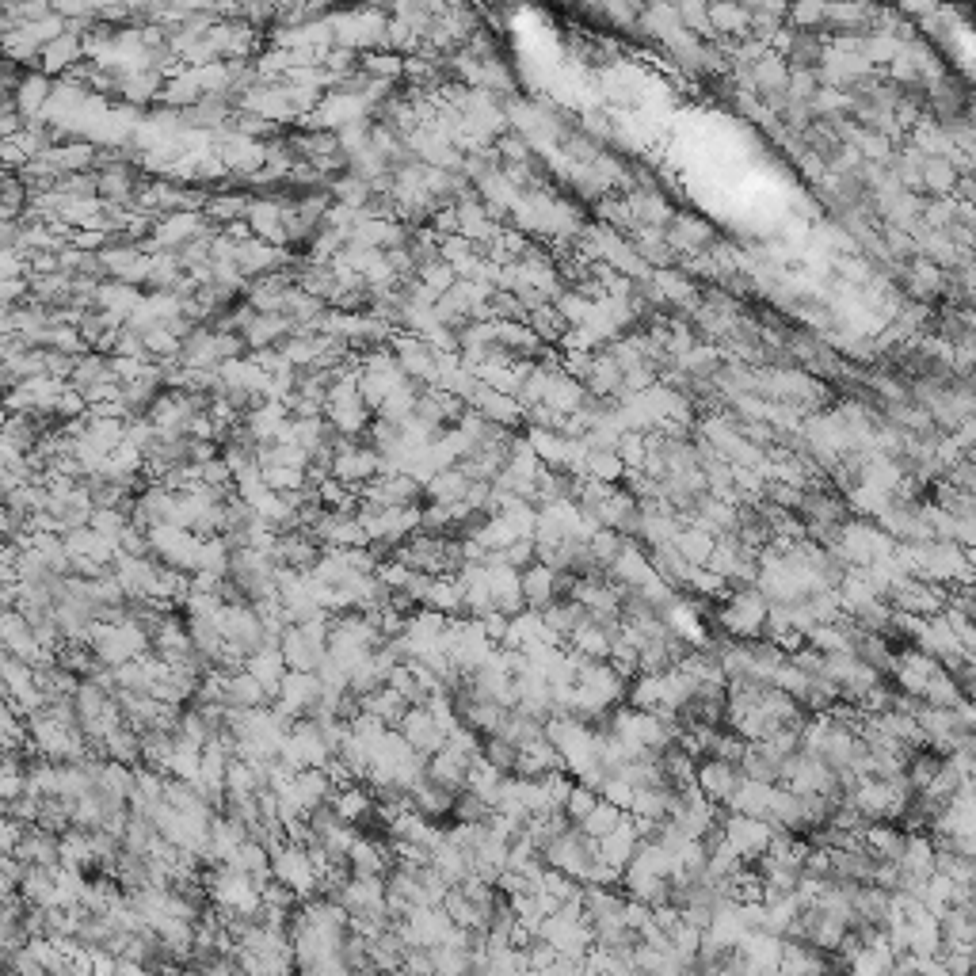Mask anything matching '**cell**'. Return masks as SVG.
<instances>
[{"label":"cell","mask_w":976,"mask_h":976,"mask_svg":"<svg viewBox=\"0 0 976 976\" xmlns=\"http://www.w3.org/2000/svg\"><path fill=\"white\" fill-rule=\"evenodd\" d=\"M580 976H603V973H595V969H588V965H584V973H580Z\"/></svg>","instance_id":"obj_62"},{"label":"cell","mask_w":976,"mask_h":976,"mask_svg":"<svg viewBox=\"0 0 976 976\" xmlns=\"http://www.w3.org/2000/svg\"><path fill=\"white\" fill-rule=\"evenodd\" d=\"M584 973V961H569V957H557L553 965H546L542 973H534V976H580Z\"/></svg>","instance_id":"obj_60"},{"label":"cell","mask_w":976,"mask_h":976,"mask_svg":"<svg viewBox=\"0 0 976 976\" xmlns=\"http://www.w3.org/2000/svg\"><path fill=\"white\" fill-rule=\"evenodd\" d=\"M649 553V569L656 580H664L671 591H679L683 584H687V572H691V565L675 553L671 546H656V549H645Z\"/></svg>","instance_id":"obj_35"},{"label":"cell","mask_w":976,"mask_h":976,"mask_svg":"<svg viewBox=\"0 0 976 976\" xmlns=\"http://www.w3.org/2000/svg\"><path fill=\"white\" fill-rule=\"evenodd\" d=\"M416 279H420V283H424L427 290H431V294H439V298L447 294L450 286L458 283V275H454V267L443 264V260H435V264L420 267V271H416Z\"/></svg>","instance_id":"obj_54"},{"label":"cell","mask_w":976,"mask_h":976,"mask_svg":"<svg viewBox=\"0 0 976 976\" xmlns=\"http://www.w3.org/2000/svg\"><path fill=\"white\" fill-rule=\"evenodd\" d=\"M778 767H782V759L767 744H748V752L740 759V774L748 782H763V786H778Z\"/></svg>","instance_id":"obj_34"},{"label":"cell","mask_w":976,"mask_h":976,"mask_svg":"<svg viewBox=\"0 0 976 976\" xmlns=\"http://www.w3.org/2000/svg\"><path fill=\"white\" fill-rule=\"evenodd\" d=\"M450 820H454V824H462V828H481V824H488V820H492V805H488V801H481L477 793L458 790V793H454V801H450Z\"/></svg>","instance_id":"obj_44"},{"label":"cell","mask_w":976,"mask_h":976,"mask_svg":"<svg viewBox=\"0 0 976 976\" xmlns=\"http://www.w3.org/2000/svg\"><path fill=\"white\" fill-rule=\"evenodd\" d=\"M424 607L435 610V614H443V618L462 614V580H458V576H431V588H427Z\"/></svg>","instance_id":"obj_36"},{"label":"cell","mask_w":976,"mask_h":976,"mask_svg":"<svg viewBox=\"0 0 976 976\" xmlns=\"http://www.w3.org/2000/svg\"><path fill=\"white\" fill-rule=\"evenodd\" d=\"M84 58V42H81V35L77 31H65L61 39H54V42H46L42 46V54H39V61H42V69L46 73H69V69H77V61Z\"/></svg>","instance_id":"obj_28"},{"label":"cell","mask_w":976,"mask_h":976,"mask_svg":"<svg viewBox=\"0 0 976 976\" xmlns=\"http://www.w3.org/2000/svg\"><path fill=\"white\" fill-rule=\"evenodd\" d=\"M363 713L378 717L386 729H397V725H401V717L408 713V702L393 691V687H382V691H374V694H366V698H363Z\"/></svg>","instance_id":"obj_38"},{"label":"cell","mask_w":976,"mask_h":976,"mask_svg":"<svg viewBox=\"0 0 976 976\" xmlns=\"http://www.w3.org/2000/svg\"><path fill=\"white\" fill-rule=\"evenodd\" d=\"M279 260H283V252H279L275 244H264V241H256V237H248L244 244H237V271H241V279L244 275L264 279V275L275 271Z\"/></svg>","instance_id":"obj_26"},{"label":"cell","mask_w":976,"mask_h":976,"mask_svg":"<svg viewBox=\"0 0 976 976\" xmlns=\"http://www.w3.org/2000/svg\"><path fill=\"white\" fill-rule=\"evenodd\" d=\"M450 801H454V790L439 786V782H431L427 774L408 786V809L420 813L424 820H431V824L443 820V816H450Z\"/></svg>","instance_id":"obj_16"},{"label":"cell","mask_w":976,"mask_h":976,"mask_svg":"<svg viewBox=\"0 0 976 976\" xmlns=\"http://www.w3.org/2000/svg\"><path fill=\"white\" fill-rule=\"evenodd\" d=\"M595 805H599V793L588 790V786H580V782H572V790H569V797H565V805H561V813L569 816L572 824H580Z\"/></svg>","instance_id":"obj_53"},{"label":"cell","mask_w":976,"mask_h":976,"mask_svg":"<svg viewBox=\"0 0 976 976\" xmlns=\"http://www.w3.org/2000/svg\"><path fill=\"white\" fill-rule=\"evenodd\" d=\"M713 542L717 538H710L706 530H698V527H683L679 534H675V542H671V549L691 565V569H706V561H710V553H713Z\"/></svg>","instance_id":"obj_37"},{"label":"cell","mask_w":976,"mask_h":976,"mask_svg":"<svg viewBox=\"0 0 976 976\" xmlns=\"http://www.w3.org/2000/svg\"><path fill=\"white\" fill-rule=\"evenodd\" d=\"M942 763H946V755L931 752V748H915L908 759H904V782H908V790L912 793H923L931 782H935V774L942 771Z\"/></svg>","instance_id":"obj_33"},{"label":"cell","mask_w":976,"mask_h":976,"mask_svg":"<svg viewBox=\"0 0 976 976\" xmlns=\"http://www.w3.org/2000/svg\"><path fill=\"white\" fill-rule=\"evenodd\" d=\"M496 736H504L508 744H515V748L523 752L527 744L542 740V721H534V717H527V713H519V710H508V717H504V725H500Z\"/></svg>","instance_id":"obj_46"},{"label":"cell","mask_w":976,"mask_h":976,"mask_svg":"<svg viewBox=\"0 0 976 976\" xmlns=\"http://www.w3.org/2000/svg\"><path fill=\"white\" fill-rule=\"evenodd\" d=\"M279 652H283L286 671L321 668V660L328 656V614L305 622V626H286L283 637H279Z\"/></svg>","instance_id":"obj_1"},{"label":"cell","mask_w":976,"mask_h":976,"mask_svg":"<svg viewBox=\"0 0 976 976\" xmlns=\"http://www.w3.org/2000/svg\"><path fill=\"white\" fill-rule=\"evenodd\" d=\"M919 965H923V957L896 954V961L889 965V973H885V976H919Z\"/></svg>","instance_id":"obj_61"},{"label":"cell","mask_w":976,"mask_h":976,"mask_svg":"<svg viewBox=\"0 0 976 976\" xmlns=\"http://www.w3.org/2000/svg\"><path fill=\"white\" fill-rule=\"evenodd\" d=\"M904 839H908L904 828H896V824H889V820H881V824H866L862 847L874 854V858H881V862H900Z\"/></svg>","instance_id":"obj_25"},{"label":"cell","mask_w":976,"mask_h":976,"mask_svg":"<svg viewBox=\"0 0 976 976\" xmlns=\"http://www.w3.org/2000/svg\"><path fill=\"white\" fill-rule=\"evenodd\" d=\"M599 801H607V805H614L618 813H630L633 786H630V782H626V778H618V774H610L607 782L599 786Z\"/></svg>","instance_id":"obj_55"},{"label":"cell","mask_w":976,"mask_h":976,"mask_svg":"<svg viewBox=\"0 0 976 976\" xmlns=\"http://www.w3.org/2000/svg\"><path fill=\"white\" fill-rule=\"evenodd\" d=\"M527 328L546 344V340H561L565 336V321H561V313L553 309V305H538V309H530L527 313Z\"/></svg>","instance_id":"obj_50"},{"label":"cell","mask_w":976,"mask_h":976,"mask_svg":"<svg viewBox=\"0 0 976 976\" xmlns=\"http://www.w3.org/2000/svg\"><path fill=\"white\" fill-rule=\"evenodd\" d=\"M553 309L561 313V321H565L569 328L591 325V317H595V302L584 298L580 290H561V294L553 298Z\"/></svg>","instance_id":"obj_47"},{"label":"cell","mask_w":976,"mask_h":976,"mask_svg":"<svg viewBox=\"0 0 976 976\" xmlns=\"http://www.w3.org/2000/svg\"><path fill=\"white\" fill-rule=\"evenodd\" d=\"M397 931L405 938V946H427L431 950V946H443L454 935V923L447 919L443 908H412Z\"/></svg>","instance_id":"obj_7"},{"label":"cell","mask_w":976,"mask_h":976,"mask_svg":"<svg viewBox=\"0 0 976 976\" xmlns=\"http://www.w3.org/2000/svg\"><path fill=\"white\" fill-rule=\"evenodd\" d=\"M267 851H271V881L286 885L298 900H305L309 893H317L321 870L313 866V858H309V851H305L302 843L283 839V843H275V847H267Z\"/></svg>","instance_id":"obj_2"},{"label":"cell","mask_w":976,"mask_h":976,"mask_svg":"<svg viewBox=\"0 0 976 976\" xmlns=\"http://www.w3.org/2000/svg\"><path fill=\"white\" fill-rule=\"evenodd\" d=\"M706 16H710L713 31H725L732 39H748L752 35V20H748L744 4H710Z\"/></svg>","instance_id":"obj_40"},{"label":"cell","mask_w":976,"mask_h":976,"mask_svg":"<svg viewBox=\"0 0 976 976\" xmlns=\"http://www.w3.org/2000/svg\"><path fill=\"white\" fill-rule=\"evenodd\" d=\"M12 88H16V92H12L16 115H20V119H31V126H39L42 111H46V100H50V81H46V73H27V77H20Z\"/></svg>","instance_id":"obj_19"},{"label":"cell","mask_w":976,"mask_h":976,"mask_svg":"<svg viewBox=\"0 0 976 976\" xmlns=\"http://www.w3.org/2000/svg\"><path fill=\"white\" fill-rule=\"evenodd\" d=\"M401 973H405V976H431V950H427V946H405Z\"/></svg>","instance_id":"obj_58"},{"label":"cell","mask_w":976,"mask_h":976,"mask_svg":"<svg viewBox=\"0 0 976 976\" xmlns=\"http://www.w3.org/2000/svg\"><path fill=\"white\" fill-rule=\"evenodd\" d=\"M466 408L481 412L488 424H496V427L523 424V405H519L515 397H504V393H496V389H488V386L473 389V397L466 401Z\"/></svg>","instance_id":"obj_12"},{"label":"cell","mask_w":976,"mask_h":976,"mask_svg":"<svg viewBox=\"0 0 976 976\" xmlns=\"http://www.w3.org/2000/svg\"><path fill=\"white\" fill-rule=\"evenodd\" d=\"M290 336H294V325L286 321L283 313H267V317L252 313V321L241 328V340L244 347H252V355L267 351V347H283Z\"/></svg>","instance_id":"obj_13"},{"label":"cell","mask_w":976,"mask_h":976,"mask_svg":"<svg viewBox=\"0 0 976 976\" xmlns=\"http://www.w3.org/2000/svg\"><path fill=\"white\" fill-rule=\"evenodd\" d=\"M115 88L122 92V100L130 103H145L153 100L161 92V73L157 69H138V73H119L115 77Z\"/></svg>","instance_id":"obj_43"},{"label":"cell","mask_w":976,"mask_h":976,"mask_svg":"<svg viewBox=\"0 0 976 976\" xmlns=\"http://www.w3.org/2000/svg\"><path fill=\"white\" fill-rule=\"evenodd\" d=\"M397 736L416 755H424V759H431V755L447 744V732L439 729V721L431 717L427 706H408V713L401 717V725H397Z\"/></svg>","instance_id":"obj_6"},{"label":"cell","mask_w":976,"mask_h":976,"mask_svg":"<svg viewBox=\"0 0 976 976\" xmlns=\"http://www.w3.org/2000/svg\"><path fill=\"white\" fill-rule=\"evenodd\" d=\"M622 546H626V538H622V534H614V530H607V527L595 530V534H591V542H588L591 557H595L603 569H610V565H614V557L622 553Z\"/></svg>","instance_id":"obj_52"},{"label":"cell","mask_w":976,"mask_h":976,"mask_svg":"<svg viewBox=\"0 0 976 976\" xmlns=\"http://www.w3.org/2000/svg\"><path fill=\"white\" fill-rule=\"evenodd\" d=\"M244 671L264 687L271 698L279 694V683H283L286 675V664H283V652H279V645H264L260 652H252L248 660H244Z\"/></svg>","instance_id":"obj_23"},{"label":"cell","mask_w":976,"mask_h":976,"mask_svg":"<svg viewBox=\"0 0 976 976\" xmlns=\"http://www.w3.org/2000/svg\"><path fill=\"white\" fill-rule=\"evenodd\" d=\"M851 652H854V660H862L866 668H874L877 675H885V671L893 668L896 645L885 637V633H862V630H858V637L851 641Z\"/></svg>","instance_id":"obj_27"},{"label":"cell","mask_w":976,"mask_h":976,"mask_svg":"<svg viewBox=\"0 0 976 976\" xmlns=\"http://www.w3.org/2000/svg\"><path fill=\"white\" fill-rule=\"evenodd\" d=\"M664 237H668L671 252H710L713 244H717L713 225L694 218V214H675L668 222V229H664Z\"/></svg>","instance_id":"obj_10"},{"label":"cell","mask_w":976,"mask_h":976,"mask_svg":"<svg viewBox=\"0 0 976 976\" xmlns=\"http://www.w3.org/2000/svg\"><path fill=\"white\" fill-rule=\"evenodd\" d=\"M553 580H557V572L546 569V565H538V561H530L527 569L519 572L523 607H527V610H546L549 603H553Z\"/></svg>","instance_id":"obj_24"},{"label":"cell","mask_w":976,"mask_h":976,"mask_svg":"<svg viewBox=\"0 0 976 976\" xmlns=\"http://www.w3.org/2000/svg\"><path fill=\"white\" fill-rule=\"evenodd\" d=\"M328 23H332V46H344L351 54L386 50V20L378 12H351V16H336Z\"/></svg>","instance_id":"obj_4"},{"label":"cell","mask_w":976,"mask_h":976,"mask_svg":"<svg viewBox=\"0 0 976 976\" xmlns=\"http://www.w3.org/2000/svg\"><path fill=\"white\" fill-rule=\"evenodd\" d=\"M721 839L740 854L744 866H752L755 858L767 851V843H771V824L767 820H755V816L725 813V820H721Z\"/></svg>","instance_id":"obj_5"},{"label":"cell","mask_w":976,"mask_h":976,"mask_svg":"<svg viewBox=\"0 0 976 976\" xmlns=\"http://www.w3.org/2000/svg\"><path fill=\"white\" fill-rule=\"evenodd\" d=\"M481 759H485L492 771L511 774L515 771V763H519V748L508 744L504 736H481Z\"/></svg>","instance_id":"obj_48"},{"label":"cell","mask_w":976,"mask_h":976,"mask_svg":"<svg viewBox=\"0 0 976 976\" xmlns=\"http://www.w3.org/2000/svg\"><path fill=\"white\" fill-rule=\"evenodd\" d=\"M469 481L466 473L458 466H450V469H443V473H435L431 481L424 485V496H427V504H462L466 500V492H469Z\"/></svg>","instance_id":"obj_31"},{"label":"cell","mask_w":976,"mask_h":976,"mask_svg":"<svg viewBox=\"0 0 976 976\" xmlns=\"http://www.w3.org/2000/svg\"><path fill=\"white\" fill-rule=\"evenodd\" d=\"M618 630H622V622H618L614 630H603V626H595V622L588 618L584 626H576V630L569 633V652L584 656V660H610V649H614Z\"/></svg>","instance_id":"obj_22"},{"label":"cell","mask_w":976,"mask_h":976,"mask_svg":"<svg viewBox=\"0 0 976 976\" xmlns=\"http://www.w3.org/2000/svg\"><path fill=\"white\" fill-rule=\"evenodd\" d=\"M523 954H527V973H542L546 965H553V961H557V950L549 946L546 938H538V935L530 938V946L523 950Z\"/></svg>","instance_id":"obj_57"},{"label":"cell","mask_w":976,"mask_h":976,"mask_svg":"<svg viewBox=\"0 0 976 976\" xmlns=\"http://www.w3.org/2000/svg\"><path fill=\"white\" fill-rule=\"evenodd\" d=\"M973 938H976L973 904H965V908H946V912L938 915V942H942V950L973 954ZM942 950H938V954H942Z\"/></svg>","instance_id":"obj_11"},{"label":"cell","mask_w":976,"mask_h":976,"mask_svg":"<svg viewBox=\"0 0 976 976\" xmlns=\"http://www.w3.org/2000/svg\"><path fill=\"white\" fill-rule=\"evenodd\" d=\"M107 378H111V363H107V355H100V351H92V355H77V359H73V370H69V382H73V389L88 393V389L100 386V382H107Z\"/></svg>","instance_id":"obj_42"},{"label":"cell","mask_w":976,"mask_h":976,"mask_svg":"<svg viewBox=\"0 0 976 976\" xmlns=\"http://www.w3.org/2000/svg\"><path fill=\"white\" fill-rule=\"evenodd\" d=\"M702 935L710 938L713 946H721V950H736L740 938L748 935V927H744V919H740V900H721V904L713 908L710 927H706Z\"/></svg>","instance_id":"obj_18"},{"label":"cell","mask_w":976,"mask_h":976,"mask_svg":"<svg viewBox=\"0 0 976 976\" xmlns=\"http://www.w3.org/2000/svg\"><path fill=\"white\" fill-rule=\"evenodd\" d=\"M580 401H584V386H580V382H572V378H565L561 370H549L542 405L553 408L557 416H572V412L580 408Z\"/></svg>","instance_id":"obj_32"},{"label":"cell","mask_w":976,"mask_h":976,"mask_svg":"<svg viewBox=\"0 0 976 976\" xmlns=\"http://www.w3.org/2000/svg\"><path fill=\"white\" fill-rule=\"evenodd\" d=\"M359 73L370 81L393 84L397 77H405V58L393 50H370V54H359Z\"/></svg>","instance_id":"obj_39"},{"label":"cell","mask_w":976,"mask_h":976,"mask_svg":"<svg viewBox=\"0 0 976 976\" xmlns=\"http://www.w3.org/2000/svg\"><path fill=\"white\" fill-rule=\"evenodd\" d=\"M919 180H923V195H931V199H950V195H954L957 172L950 161L927 157V161H923V172H919Z\"/></svg>","instance_id":"obj_41"},{"label":"cell","mask_w":976,"mask_h":976,"mask_svg":"<svg viewBox=\"0 0 976 976\" xmlns=\"http://www.w3.org/2000/svg\"><path fill=\"white\" fill-rule=\"evenodd\" d=\"M771 790H774V786H763V782H748V778H740V786H736V793L729 797L725 813L767 820V809H771Z\"/></svg>","instance_id":"obj_30"},{"label":"cell","mask_w":976,"mask_h":976,"mask_svg":"<svg viewBox=\"0 0 976 976\" xmlns=\"http://www.w3.org/2000/svg\"><path fill=\"white\" fill-rule=\"evenodd\" d=\"M607 580L614 588H641V584H649L652 580L649 553L641 549V542H626L622 546V553L614 557V565L607 569Z\"/></svg>","instance_id":"obj_14"},{"label":"cell","mask_w":976,"mask_h":976,"mask_svg":"<svg viewBox=\"0 0 976 976\" xmlns=\"http://www.w3.org/2000/svg\"><path fill=\"white\" fill-rule=\"evenodd\" d=\"M622 816H626V813H618L614 805H607V801H599V805H595V809H591V813L584 816V820H580L576 828H580V832L588 835V839H595V843H599L603 835H610V832H614V828H618V824H622Z\"/></svg>","instance_id":"obj_49"},{"label":"cell","mask_w":976,"mask_h":976,"mask_svg":"<svg viewBox=\"0 0 976 976\" xmlns=\"http://www.w3.org/2000/svg\"><path fill=\"white\" fill-rule=\"evenodd\" d=\"M675 12H679V23H683V31H702L706 39L713 35L710 16H706V4H679Z\"/></svg>","instance_id":"obj_56"},{"label":"cell","mask_w":976,"mask_h":976,"mask_svg":"<svg viewBox=\"0 0 976 976\" xmlns=\"http://www.w3.org/2000/svg\"><path fill=\"white\" fill-rule=\"evenodd\" d=\"M649 919H652V908H645V904H637V900H630V896H626V904H622V923H626L630 931H637V935H641V931L649 927Z\"/></svg>","instance_id":"obj_59"},{"label":"cell","mask_w":976,"mask_h":976,"mask_svg":"<svg viewBox=\"0 0 976 976\" xmlns=\"http://www.w3.org/2000/svg\"><path fill=\"white\" fill-rule=\"evenodd\" d=\"M740 767H732V763H721V759H698V767H694V786H698V793L706 797V801H713V805H729V797L736 793V786H740Z\"/></svg>","instance_id":"obj_9"},{"label":"cell","mask_w":976,"mask_h":976,"mask_svg":"<svg viewBox=\"0 0 976 976\" xmlns=\"http://www.w3.org/2000/svg\"><path fill=\"white\" fill-rule=\"evenodd\" d=\"M389 866H393V862L386 858V847H382L378 839H363V835L351 843V851H347V858H344V870L355 877V881H366V877H386Z\"/></svg>","instance_id":"obj_15"},{"label":"cell","mask_w":976,"mask_h":976,"mask_svg":"<svg viewBox=\"0 0 976 976\" xmlns=\"http://www.w3.org/2000/svg\"><path fill=\"white\" fill-rule=\"evenodd\" d=\"M595 851H599V862H603L607 870H614V874L622 877V870L630 866L633 851H637V832H633L630 816H622V824H618L610 835H603V839L595 843Z\"/></svg>","instance_id":"obj_17"},{"label":"cell","mask_w":976,"mask_h":976,"mask_svg":"<svg viewBox=\"0 0 976 976\" xmlns=\"http://www.w3.org/2000/svg\"><path fill=\"white\" fill-rule=\"evenodd\" d=\"M321 698H325V687H321L317 671H286L279 694H275V710L290 721H305L317 713Z\"/></svg>","instance_id":"obj_3"},{"label":"cell","mask_w":976,"mask_h":976,"mask_svg":"<svg viewBox=\"0 0 976 976\" xmlns=\"http://www.w3.org/2000/svg\"><path fill=\"white\" fill-rule=\"evenodd\" d=\"M206 237V218L203 214H187V210H176V214H164L161 222H153V233L149 241L153 252H168V248H180V244H191Z\"/></svg>","instance_id":"obj_8"},{"label":"cell","mask_w":976,"mask_h":976,"mask_svg":"<svg viewBox=\"0 0 976 976\" xmlns=\"http://www.w3.org/2000/svg\"><path fill=\"white\" fill-rule=\"evenodd\" d=\"M469 767H473V759L469 755H462V752H454V748H439V752L431 755L427 759V767H424V774L431 778V782H439V786H447V790H462L466 786V774H469Z\"/></svg>","instance_id":"obj_20"},{"label":"cell","mask_w":976,"mask_h":976,"mask_svg":"<svg viewBox=\"0 0 976 976\" xmlns=\"http://www.w3.org/2000/svg\"><path fill=\"white\" fill-rule=\"evenodd\" d=\"M244 210H248V199H244L241 191H233V195H214L210 203H206V218L210 222H244Z\"/></svg>","instance_id":"obj_51"},{"label":"cell","mask_w":976,"mask_h":976,"mask_svg":"<svg viewBox=\"0 0 976 976\" xmlns=\"http://www.w3.org/2000/svg\"><path fill=\"white\" fill-rule=\"evenodd\" d=\"M328 805H332L336 820H344V824H351V828H359V824H366V820H370V813H374V793H370V786L351 782V786H344V790L332 793V797H328Z\"/></svg>","instance_id":"obj_21"},{"label":"cell","mask_w":976,"mask_h":976,"mask_svg":"<svg viewBox=\"0 0 976 976\" xmlns=\"http://www.w3.org/2000/svg\"><path fill=\"white\" fill-rule=\"evenodd\" d=\"M584 481H599V485H618L626 481V466L618 462L614 450H591L584 462Z\"/></svg>","instance_id":"obj_45"},{"label":"cell","mask_w":976,"mask_h":976,"mask_svg":"<svg viewBox=\"0 0 976 976\" xmlns=\"http://www.w3.org/2000/svg\"><path fill=\"white\" fill-rule=\"evenodd\" d=\"M100 755L107 759V763L138 767V763H142V740H138V729L119 725L115 732H107V736L100 740Z\"/></svg>","instance_id":"obj_29"}]
</instances>
